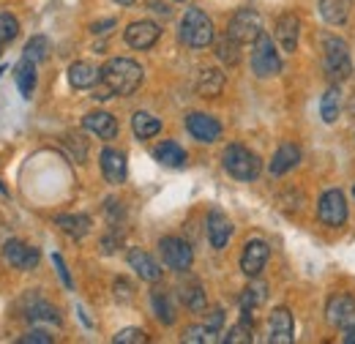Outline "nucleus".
Instances as JSON below:
<instances>
[{
	"instance_id": "nucleus-1",
	"label": "nucleus",
	"mask_w": 355,
	"mask_h": 344,
	"mask_svg": "<svg viewBox=\"0 0 355 344\" xmlns=\"http://www.w3.org/2000/svg\"><path fill=\"white\" fill-rule=\"evenodd\" d=\"M139 85H142V66L129 60V58H112L101 69V80L96 85L93 98L107 101L112 96H132Z\"/></svg>"
},
{
	"instance_id": "nucleus-2",
	"label": "nucleus",
	"mask_w": 355,
	"mask_h": 344,
	"mask_svg": "<svg viewBox=\"0 0 355 344\" xmlns=\"http://www.w3.org/2000/svg\"><path fill=\"white\" fill-rule=\"evenodd\" d=\"M322 69L334 83H342L353 74V60L347 52V44L336 36H328L322 42Z\"/></svg>"
},
{
	"instance_id": "nucleus-3",
	"label": "nucleus",
	"mask_w": 355,
	"mask_h": 344,
	"mask_svg": "<svg viewBox=\"0 0 355 344\" xmlns=\"http://www.w3.org/2000/svg\"><path fill=\"white\" fill-rule=\"evenodd\" d=\"M180 42L194 46V49H202L214 42V22L205 17V11L200 8H189L180 19Z\"/></svg>"
},
{
	"instance_id": "nucleus-4",
	"label": "nucleus",
	"mask_w": 355,
	"mask_h": 344,
	"mask_svg": "<svg viewBox=\"0 0 355 344\" xmlns=\"http://www.w3.org/2000/svg\"><path fill=\"white\" fill-rule=\"evenodd\" d=\"M222 162H224V170L230 172L232 178H238V180H254L260 175V159H257V153H252L243 145H227Z\"/></svg>"
},
{
	"instance_id": "nucleus-5",
	"label": "nucleus",
	"mask_w": 355,
	"mask_h": 344,
	"mask_svg": "<svg viewBox=\"0 0 355 344\" xmlns=\"http://www.w3.org/2000/svg\"><path fill=\"white\" fill-rule=\"evenodd\" d=\"M252 69H254V74L257 77H276L279 71H282V60H279V52H276V46L270 42V36L266 33H260V39L254 42V52H252Z\"/></svg>"
},
{
	"instance_id": "nucleus-6",
	"label": "nucleus",
	"mask_w": 355,
	"mask_h": 344,
	"mask_svg": "<svg viewBox=\"0 0 355 344\" xmlns=\"http://www.w3.org/2000/svg\"><path fill=\"white\" fill-rule=\"evenodd\" d=\"M235 42L241 44H254L263 33V22H260V14L254 8H241L232 14L230 19V31H227Z\"/></svg>"
},
{
	"instance_id": "nucleus-7",
	"label": "nucleus",
	"mask_w": 355,
	"mask_h": 344,
	"mask_svg": "<svg viewBox=\"0 0 355 344\" xmlns=\"http://www.w3.org/2000/svg\"><path fill=\"white\" fill-rule=\"evenodd\" d=\"M317 216L322 224L328 227H342L345 218H347V203H345V194L339 189H328L322 197H320V205H317Z\"/></svg>"
},
{
	"instance_id": "nucleus-8",
	"label": "nucleus",
	"mask_w": 355,
	"mask_h": 344,
	"mask_svg": "<svg viewBox=\"0 0 355 344\" xmlns=\"http://www.w3.org/2000/svg\"><path fill=\"white\" fill-rule=\"evenodd\" d=\"M159 249H162V259L167 262V268H173L178 273H183V270L191 268L194 255H191V246L186 241H180V238H164L159 243Z\"/></svg>"
},
{
	"instance_id": "nucleus-9",
	"label": "nucleus",
	"mask_w": 355,
	"mask_h": 344,
	"mask_svg": "<svg viewBox=\"0 0 355 344\" xmlns=\"http://www.w3.org/2000/svg\"><path fill=\"white\" fill-rule=\"evenodd\" d=\"M325 317L334 328H347L355 320V298L350 293H336L328 298L325 306Z\"/></svg>"
},
{
	"instance_id": "nucleus-10",
	"label": "nucleus",
	"mask_w": 355,
	"mask_h": 344,
	"mask_svg": "<svg viewBox=\"0 0 355 344\" xmlns=\"http://www.w3.org/2000/svg\"><path fill=\"white\" fill-rule=\"evenodd\" d=\"M186 129H189V134H191L194 139H200V142H216V139L222 137L219 121L211 118V115H205V112H191V115L186 118Z\"/></svg>"
},
{
	"instance_id": "nucleus-11",
	"label": "nucleus",
	"mask_w": 355,
	"mask_h": 344,
	"mask_svg": "<svg viewBox=\"0 0 355 344\" xmlns=\"http://www.w3.org/2000/svg\"><path fill=\"white\" fill-rule=\"evenodd\" d=\"M3 259L8 265L19 268V270H31V268L39 265V252L31 249V246H25L22 241H6L3 243Z\"/></svg>"
},
{
	"instance_id": "nucleus-12",
	"label": "nucleus",
	"mask_w": 355,
	"mask_h": 344,
	"mask_svg": "<svg viewBox=\"0 0 355 344\" xmlns=\"http://www.w3.org/2000/svg\"><path fill=\"white\" fill-rule=\"evenodd\" d=\"M162 31L156 22H148V19H139V22H132L126 28V44L134 46V49H150L153 44L159 42Z\"/></svg>"
},
{
	"instance_id": "nucleus-13",
	"label": "nucleus",
	"mask_w": 355,
	"mask_h": 344,
	"mask_svg": "<svg viewBox=\"0 0 355 344\" xmlns=\"http://www.w3.org/2000/svg\"><path fill=\"white\" fill-rule=\"evenodd\" d=\"M268 243L266 241H249L246 246H243V255H241V270L246 273V276H260V270L266 268L268 262Z\"/></svg>"
},
{
	"instance_id": "nucleus-14",
	"label": "nucleus",
	"mask_w": 355,
	"mask_h": 344,
	"mask_svg": "<svg viewBox=\"0 0 355 344\" xmlns=\"http://www.w3.org/2000/svg\"><path fill=\"white\" fill-rule=\"evenodd\" d=\"M268 339L270 344H293V314L287 309H276L270 311L268 320Z\"/></svg>"
},
{
	"instance_id": "nucleus-15",
	"label": "nucleus",
	"mask_w": 355,
	"mask_h": 344,
	"mask_svg": "<svg viewBox=\"0 0 355 344\" xmlns=\"http://www.w3.org/2000/svg\"><path fill=\"white\" fill-rule=\"evenodd\" d=\"M298 39H301V22H298V17L282 14V17L276 19V42H279V46H282L284 52H295Z\"/></svg>"
},
{
	"instance_id": "nucleus-16",
	"label": "nucleus",
	"mask_w": 355,
	"mask_h": 344,
	"mask_svg": "<svg viewBox=\"0 0 355 344\" xmlns=\"http://www.w3.org/2000/svg\"><path fill=\"white\" fill-rule=\"evenodd\" d=\"M101 172H104V178L110 183H115V186L123 183L126 180V156L121 150H115V148L101 150Z\"/></svg>"
},
{
	"instance_id": "nucleus-17",
	"label": "nucleus",
	"mask_w": 355,
	"mask_h": 344,
	"mask_svg": "<svg viewBox=\"0 0 355 344\" xmlns=\"http://www.w3.org/2000/svg\"><path fill=\"white\" fill-rule=\"evenodd\" d=\"M98 80H101V69H96L88 60H77V63H71V69H69V83L77 87V90L96 87Z\"/></svg>"
},
{
	"instance_id": "nucleus-18",
	"label": "nucleus",
	"mask_w": 355,
	"mask_h": 344,
	"mask_svg": "<svg viewBox=\"0 0 355 344\" xmlns=\"http://www.w3.org/2000/svg\"><path fill=\"white\" fill-rule=\"evenodd\" d=\"M129 265L139 273V279H145V282H159L162 279L159 262L150 257L148 252H142V249H132L129 252Z\"/></svg>"
},
{
	"instance_id": "nucleus-19",
	"label": "nucleus",
	"mask_w": 355,
	"mask_h": 344,
	"mask_svg": "<svg viewBox=\"0 0 355 344\" xmlns=\"http://www.w3.org/2000/svg\"><path fill=\"white\" fill-rule=\"evenodd\" d=\"M230 235H232L230 218L222 211H211V216H208V238H211V246L214 249H224L227 241H230Z\"/></svg>"
},
{
	"instance_id": "nucleus-20",
	"label": "nucleus",
	"mask_w": 355,
	"mask_h": 344,
	"mask_svg": "<svg viewBox=\"0 0 355 344\" xmlns=\"http://www.w3.org/2000/svg\"><path fill=\"white\" fill-rule=\"evenodd\" d=\"M83 123H85V129L93 131L101 139H115V134H118V121L110 112H90V115H85Z\"/></svg>"
},
{
	"instance_id": "nucleus-21",
	"label": "nucleus",
	"mask_w": 355,
	"mask_h": 344,
	"mask_svg": "<svg viewBox=\"0 0 355 344\" xmlns=\"http://www.w3.org/2000/svg\"><path fill=\"white\" fill-rule=\"evenodd\" d=\"M298 162H301V150H298L295 145L284 142V145L273 153V159H270V175H284V172L293 170Z\"/></svg>"
},
{
	"instance_id": "nucleus-22",
	"label": "nucleus",
	"mask_w": 355,
	"mask_h": 344,
	"mask_svg": "<svg viewBox=\"0 0 355 344\" xmlns=\"http://www.w3.org/2000/svg\"><path fill=\"white\" fill-rule=\"evenodd\" d=\"M197 90H200V96H208V98L219 96L224 90V74L219 69H202L200 80H197Z\"/></svg>"
},
{
	"instance_id": "nucleus-23",
	"label": "nucleus",
	"mask_w": 355,
	"mask_h": 344,
	"mask_svg": "<svg viewBox=\"0 0 355 344\" xmlns=\"http://www.w3.org/2000/svg\"><path fill=\"white\" fill-rule=\"evenodd\" d=\"M320 14L331 25H342L350 17V0H320Z\"/></svg>"
},
{
	"instance_id": "nucleus-24",
	"label": "nucleus",
	"mask_w": 355,
	"mask_h": 344,
	"mask_svg": "<svg viewBox=\"0 0 355 344\" xmlns=\"http://www.w3.org/2000/svg\"><path fill=\"white\" fill-rule=\"evenodd\" d=\"M58 227L69 235V238H85L90 232V218L83 214H74V216H58Z\"/></svg>"
},
{
	"instance_id": "nucleus-25",
	"label": "nucleus",
	"mask_w": 355,
	"mask_h": 344,
	"mask_svg": "<svg viewBox=\"0 0 355 344\" xmlns=\"http://www.w3.org/2000/svg\"><path fill=\"white\" fill-rule=\"evenodd\" d=\"M156 162H162L164 167H183L186 164V150L178 142H162L156 148Z\"/></svg>"
},
{
	"instance_id": "nucleus-26",
	"label": "nucleus",
	"mask_w": 355,
	"mask_h": 344,
	"mask_svg": "<svg viewBox=\"0 0 355 344\" xmlns=\"http://www.w3.org/2000/svg\"><path fill=\"white\" fill-rule=\"evenodd\" d=\"M17 85H19L22 98H31V93L36 87V63L33 60H28V58L19 60V66H17Z\"/></svg>"
},
{
	"instance_id": "nucleus-27",
	"label": "nucleus",
	"mask_w": 355,
	"mask_h": 344,
	"mask_svg": "<svg viewBox=\"0 0 355 344\" xmlns=\"http://www.w3.org/2000/svg\"><path fill=\"white\" fill-rule=\"evenodd\" d=\"M132 129L139 139H150V137H156L162 131V121L153 118L150 112H137L132 118Z\"/></svg>"
},
{
	"instance_id": "nucleus-28",
	"label": "nucleus",
	"mask_w": 355,
	"mask_h": 344,
	"mask_svg": "<svg viewBox=\"0 0 355 344\" xmlns=\"http://www.w3.org/2000/svg\"><path fill=\"white\" fill-rule=\"evenodd\" d=\"M339 110H342V93H339V87H328L325 96H322V101H320L322 121L325 123H334L339 118Z\"/></svg>"
},
{
	"instance_id": "nucleus-29",
	"label": "nucleus",
	"mask_w": 355,
	"mask_h": 344,
	"mask_svg": "<svg viewBox=\"0 0 355 344\" xmlns=\"http://www.w3.org/2000/svg\"><path fill=\"white\" fill-rule=\"evenodd\" d=\"M183 342H189V344H214V342H222V339H219V331H216V328H211V325H191V328H186Z\"/></svg>"
},
{
	"instance_id": "nucleus-30",
	"label": "nucleus",
	"mask_w": 355,
	"mask_h": 344,
	"mask_svg": "<svg viewBox=\"0 0 355 344\" xmlns=\"http://www.w3.org/2000/svg\"><path fill=\"white\" fill-rule=\"evenodd\" d=\"M25 317L31 320V322H60V317H58V311L44 301H33L28 306V311H25Z\"/></svg>"
},
{
	"instance_id": "nucleus-31",
	"label": "nucleus",
	"mask_w": 355,
	"mask_h": 344,
	"mask_svg": "<svg viewBox=\"0 0 355 344\" xmlns=\"http://www.w3.org/2000/svg\"><path fill=\"white\" fill-rule=\"evenodd\" d=\"M216 55H219V60H222V63L235 66V63L241 60V42H235V39L227 33L222 42L216 44Z\"/></svg>"
},
{
	"instance_id": "nucleus-32",
	"label": "nucleus",
	"mask_w": 355,
	"mask_h": 344,
	"mask_svg": "<svg viewBox=\"0 0 355 344\" xmlns=\"http://www.w3.org/2000/svg\"><path fill=\"white\" fill-rule=\"evenodd\" d=\"M180 298H183V303H186L189 309H194V311L205 309V290H202L197 282L183 284V287H180Z\"/></svg>"
},
{
	"instance_id": "nucleus-33",
	"label": "nucleus",
	"mask_w": 355,
	"mask_h": 344,
	"mask_svg": "<svg viewBox=\"0 0 355 344\" xmlns=\"http://www.w3.org/2000/svg\"><path fill=\"white\" fill-rule=\"evenodd\" d=\"M153 309H156V317L164 322V325H173L175 322V309L170 298L162 293V290H153Z\"/></svg>"
},
{
	"instance_id": "nucleus-34",
	"label": "nucleus",
	"mask_w": 355,
	"mask_h": 344,
	"mask_svg": "<svg viewBox=\"0 0 355 344\" xmlns=\"http://www.w3.org/2000/svg\"><path fill=\"white\" fill-rule=\"evenodd\" d=\"M266 301V284H249L246 290H243V295H241V306H243V311H252V309H257L260 303Z\"/></svg>"
},
{
	"instance_id": "nucleus-35",
	"label": "nucleus",
	"mask_w": 355,
	"mask_h": 344,
	"mask_svg": "<svg viewBox=\"0 0 355 344\" xmlns=\"http://www.w3.org/2000/svg\"><path fill=\"white\" fill-rule=\"evenodd\" d=\"M46 55H49V42L44 36H33L31 42L25 44V58L33 60V63H42Z\"/></svg>"
},
{
	"instance_id": "nucleus-36",
	"label": "nucleus",
	"mask_w": 355,
	"mask_h": 344,
	"mask_svg": "<svg viewBox=\"0 0 355 344\" xmlns=\"http://www.w3.org/2000/svg\"><path fill=\"white\" fill-rule=\"evenodd\" d=\"M227 344H246L252 342V320H241V325H235L227 336H224Z\"/></svg>"
},
{
	"instance_id": "nucleus-37",
	"label": "nucleus",
	"mask_w": 355,
	"mask_h": 344,
	"mask_svg": "<svg viewBox=\"0 0 355 344\" xmlns=\"http://www.w3.org/2000/svg\"><path fill=\"white\" fill-rule=\"evenodd\" d=\"M17 33H19V22H17V17H11V14H0V44L14 42Z\"/></svg>"
},
{
	"instance_id": "nucleus-38",
	"label": "nucleus",
	"mask_w": 355,
	"mask_h": 344,
	"mask_svg": "<svg viewBox=\"0 0 355 344\" xmlns=\"http://www.w3.org/2000/svg\"><path fill=\"white\" fill-rule=\"evenodd\" d=\"M112 342L115 344H145L148 342V336H145V331H139V328H126V331H121Z\"/></svg>"
},
{
	"instance_id": "nucleus-39",
	"label": "nucleus",
	"mask_w": 355,
	"mask_h": 344,
	"mask_svg": "<svg viewBox=\"0 0 355 344\" xmlns=\"http://www.w3.org/2000/svg\"><path fill=\"white\" fill-rule=\"evenodd\" d=\"M19 344H52V336L44 334V331H31L28 336H22Z\"/></svg>"
},
{
	"instance_id": "nucleus-40",
	"label": "nucleus",
	"mask_w": 355,
	"mask_h": 344,
	"mask_svg": "<svg viewBox=\"0 0 355 344\" xmlns=\"http://www.w3.org/2000/svg\"><path fill=\"white\" fill-rule=\"evenodd\" d=\"M52 262H55V268H58V273H60V279H63V284L66 287H74V282H71V276H69V270H66V262L60 255H52Z\"/></svg>"
},
{
	"instance_id": "nucleus-41",
	"label": "nucleus",
	"mask_w": 355,
	"mask_h": 344,
	"mask_svg": "<svg viewBox=\"0 0 355 344\" xmlns=\"http://www.w3.org/2000/svg\"><path fill=\"white\" fill-rule=\"evenodd\" d=\"M115 298L129 301V298H132V284H129V282H123V279H118V282H115Z\"/></svg>"
},
{
	"instance_id": "nucleus-42",
	"label": "nucleus",
	"mask_w": 355,
	"mask_h": 344,
	"mask_svg": "<svg viewBox=\"0 0 355 344\" xmlns=\"http://www.w3.org/2000/svg\"><path fill=\"white\" fill-rule=\"evenodd\" d=\"M118 246H121V235H107V238L101 241V252H104V255H112Z\"/></svg>"
},
{
	"instance_id": "nucleus-43",
	"label": "nucleus",
	"mask_w": 355,
	"mask_h": 344,
	"mask_svg": "<svg viewBox=\"0 0 355 344\" xmlns=\"http://www.w3.org/2000/svg\"><path fill=\"white\" fill-rule=\"evenodd\" d=\"M222 322H224V311H222V309H214L205 325H211V328H216V331H219V325H222Z\"/></svg>"
},
{
	"instance_id": "nucleus-44",
	"label": "nucleus",
	"mask_w": 355,
	"mask_h": 344,
	"mask_svg": "<svg viewBox=\"0 0 355 344\" xmlns=\"http://www.w3.org/2000/svg\"><path fill=\"white\" fill-rule=\"evenodd\" d=\"M110 28H115V19H107V22H98V25H93V33H107Z\"/></svg>"
},
{
	"instance_id": "nucleus-45",
	"label": "nucleus",
	"mask_w": 355,
	"mask_h": 344,
	"mask_svg": "<svg viewBox=\"0 0 355 344\" xmlns=\"http://www.w3.org/2000/svg\"><path fill=\"white\" fill-rule=\"evenodd\" d=\"M345 344H355V325H347V331H345Z\"/></svg>"
},
{
	"instance_id": "nucleus-46",
	"label": "nucleus",
	"mask_w": 355,
	"mask_h": 344,
	"mask_svg": "<svg viewBox=\"0 0 355 344\" xmlns=\"http://www.w3.org/2000/svg\"><path fill=\"white\" fill-rule=\"evenodd\" d=\"M118 3H121V6H132L134 0H118Z\"/></svg>"
},
{
	"instance_id": "nucleus-47",
	"label": "nucleus",
	"mask_w": 355,
	"mask_h": 344,
	"mask_svg": "<svg viewBox=\"0 0 355 344\" xmlns=\"http://www.w3.org/2000/svg\"><path fill=\"white\" fill-rule=\"evenodd\" d=\"M0 74H6V69H0Z\"/></svg>"
},
{
	"instance_id": "nucleus-48",
	"label": "nucleus",
	"mask_w": 355,
	"mask_h": 344,
	"mask_svg": "<svg viewBox=\"0 0 355 344\" xmlns=\"http://www.w3.org/2000/svg\"><path fill=\"white\" fill-rule=\"evenodd\" d=\"M178 3H183V0H178Z\"/></svg>"
},
{
	"instance_id": "nucleus-49",
	"label": "nucleus",
	"mask_w": 355,
	"mask_h": 344,
	"mask_svg": "<svg viewBox=\"0 0 355 344\" xmlns=\"http://www.w3.org/2000/svg\"><path fill=\"white\" fill-rule=\"evenodd\" d=\"M353 191H355V189H353Z\"/></svg>"
}]
</instances>
